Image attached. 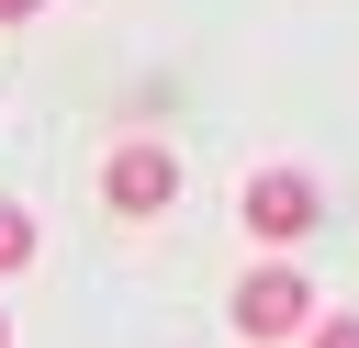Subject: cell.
<instances>
[{"label": "cell", "mask_w": 359, "mask_h": 348, "mask_svg": "<svg viewBox=\"0 0 359 348\" xmlns=\"http://www.w3.org/2000/svg\"><path fill=\"white\" fill-rule=\"evenodd\" d=\"M101 202H112V213H135V225H146V213H168V202H180V157H168L157 135H123V146L101 157Z\"/></svg>", "instance_id": "cell-1"}, {"label": "cell", "mask_w": 359, "mask_h": 348, "mask_svg": "<svg viewBox=\"0 0 359 348\" xmlns=\"http://www.w3.org/2000/svg\"><path fill=\"white\" fill-rule=\"evenodd\" d=\"M236 225H247L258 247H292V236H314V225H325V191H314L303 168H258V180H247V202H236Z\"/></svg>", "instance_id": "cell-2"}, {"label": "cell", "mask_w": 359, "mask_h": 348, "mask_svg": "<svg viewBox=\"0 0 359 348\" xmlns=\"http://www.w3.org/2000/svg\"><path fill=\"white\" fill-rule=\"evenodd\" d=\"M303 314H314L303 269H247V281H236V326H247V337H292Z\"/></svg>", "instance_id": "cell-3"}, {"label": "cell", "mask_w": 359, "mask_h": 348, "mask_svg": "<svg viewBox=\"0 0 359 348\" xmlns=\"http://www.w3.org/2000/svg\"><path fill=\"white\" fill-rule=\"evenodd\" d=\"M22 258H34V213H22V202H0V269H22Z\"/></svg>", "instance_id": "cell-4"}, {"label": "cell", "mask_w": 359, "mask_h": 348, "mask_svg": "<svg viewBox=\"0 0 359 348\" xmlns=\"http://www.w3.org/2000/svg\"><path fill=\"white\" fill-rule=\"evenodd\" d=\"M314 348H359V314H325V326H314Z\"/></svg>", "instance_id": "cell-5"}, {"label": "cell", "mask_w": 359, "mask_h": 348, "mask_svg": "<svg viewBox=\"0 0 359 348\" xmlns=\"http://www.w3.org/2000/svg\"><path fill=\"white\" fill-rule=\"evenodd\" d=\"M34 11H45V0H0V22H34Z\"/></svg>", "instance_id": "cell-6"}, {"label": "cell", "mask_w": 359, "mask_h": 348, "mask_svg": "<svg viewBox=\"0 0 359 348\" xmlns=\"http://www.w3.org/2000/svg\"><path fill=\"white\" fill-rule=\"evenodd\" d=\"M0 348H11V314H0Z\"/></svg>", "instance_id": "cell-7"}]
</instances>
